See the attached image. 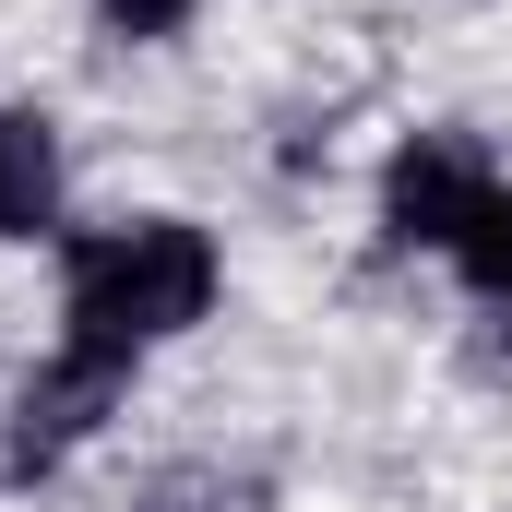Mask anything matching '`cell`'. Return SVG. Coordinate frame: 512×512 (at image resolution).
<instances>
[{"label":"cell","mask_w":512,"mask_h":512,"mask_svg":"<svg viewBox=\"0 0 512 512\" xmlns=\"http://www.w3.org/2000/svg\"><path fill=\"white\" fill-rule=\"evenodd\" d=\"M489 191H501V167H489L477 143L417 131V143L382 167V239H393V251H441V262H453V239L477 227V203H489Z\"/></svg>","instance_id":"obj_2"},{"label":"cell","mask_w":512,"mask_h":512,"mask_svg":"<svg viewBox=\"0 0 512 512\" xmlns=\"http://www.w3.org/2000/svg\"><path fill=\"white\" fill-rule=\"evenodd\" d=\"M453 274H465L489 310H512V179L489 191V203H477V227L453 239Z\"/></svg>","instance_id":"obj_5"},{"label":"cell","mask_w":512,"mask_h":512,"mask_svg":"<svg viewBox=\"0 0 512 512\" xmlns=\"http://www.w3.org/2000/svg\"><path fill=\"white\" fill-rule=\"evenodd\" d=\"M60 227V143L36 108H0V239H48Z\"/></svg>","instance_id":"obj_4"},{"label":"cell","mask_w":512,"mask_h":512,"mask_svg":"<svg viewBox=\"0 0 512 512\" xmlns=\"http://www.w3.org/2000/svg\"><path fill=\"white\" fill-rule=\"evenodd\" d=\"M120 393H131V370H108V358H72V346H60V358L24 382V405H12V417H24V429H12V453H24V465H48V453L96 441V417H108Z\"/></svg>","instance_id":"obj_3"},{"label":"cell","mask_w":512,"mask_h":512,"mask_svg":"<svg viewBox=\"0 0 512 512\" xmlns=\"http://www.w3.org/2000/svg\"><path fill=\"white\" fill-rule=\"evenodd\" d=\"M203 310H215V239L179 215H120V227H84L60 251V346L72 358L143 370Z\"/></svg>","instance_id":"obj_1"},{"label":"cell","mask_w":512,"mask_h":512,"mask_svg":"<svg viewBox=\"0 0 512 512\" xmlns=\"http://www.w3.org/2000/svg\"><path fill=\"white\" fill-rule=\"evenodd\" d=\"M191 12H203V0H96V24H108V36H131V48H155V36H179Z\"/></svg>","instance_id":"obj_6"}]
</instances>
